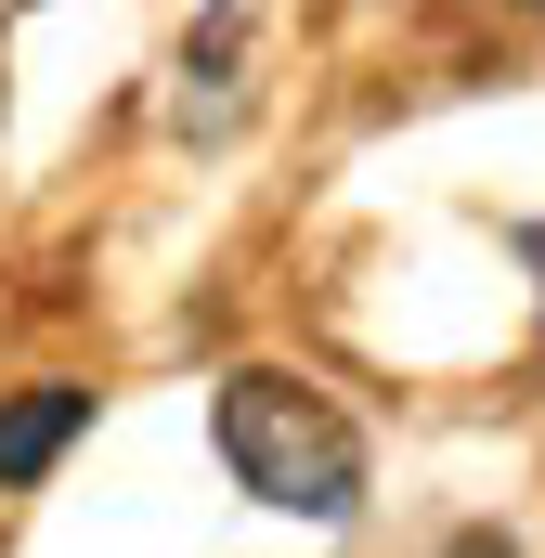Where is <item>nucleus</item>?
<instances>
[{
	"mask_svg": "<svg viewBox=\"0 0 545 558\" xmlns=\"http://www.w3.org/2000/svg\"><path fill=\"white\" fill-rule=\"evenodd\" d=\"M221 468L261 507L312 520V533H338L364 507V428L338 416L312 377H286V364H234L221 377Z\"/></svg>",
	"mask_w": 545,
	"mask_h": 558,
	"instance_id": "obj_1",
	"label": "nucleus"
},
{
	"mask_svg": "<svg viewBox=\"0 0 545 558\" xmlns=\"http://www.w3.org/2000/svg\"><path fill=\"white\" fill-rule=\"evenodd\" d=\"M247 39H261V0H208V26L182 39V92H169V131L182 143L247 131Z\"/></svg>",
	"mask_w": 545,
	"mask_h": 558,
	"instance_id": "obj_2",
	"label": "nucleus"
},
{
	"mask_svg": "<svg viewBox=\"0 0 545 558\" xmlns=\"http://www.w3.org/2000/svg\"><path fill=\"white\" fill-rule=\"evenodd\" d=\"M78 428H92V390H78V377L13 390V403H0V494H26V481H39V468L78 441Z\"/></svg>",
	"mask_w": 545,
	"mask_h": 558,
	"instance_id": "obj_3",
	"label": "nucleus"
},
{
	"mask_svg": "<svg viewBox=\"0 0 545 558\" xmlns=\"http://www.w3.org/2000/svg\"><path fill=\"white\" fill-rule=\"evenodd\" d=\"M441 558H520V546H507V533L481 520V533H455V546H441Z\"/></svg>",
	"mask_w": 545,
	"mask_h": 558,
	"instance_id": "obj_4",
	"label": "nucleus"
}]
</instances>
